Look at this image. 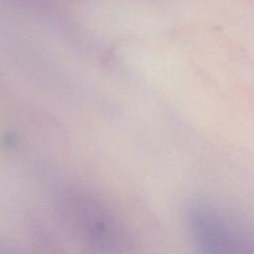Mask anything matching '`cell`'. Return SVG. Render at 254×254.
<instances>
[{
	"label": "cell",
	"instance_id": "obj_2",
	"mask_svg": "<svg viewBox=\"0 0 254 254\" xmlns=\"http://www.w3.org/2000/svg\"><path fill=\"white\" fill-rule=\"evenodd\" d=\"M64 206L75 228L96 247L123 246L125 234L116 217L96 198L85 193H71Z\"/></svg>",
	"mask_w": 254,
	"mask_h": 254
},
{
	"label": "cell",
	"instance_id": "obj_1",
	"mask_svg": "<svg viewBox=\"0 0 254 254\" xmlns=\"http://www.w3.org/2000/svg\"><path fill=\"white\" fill-rule=\"evenodd\" d=\"M190 236L202 253H254V223L226 206L192 199L185 209Z\"/></svg>",
	"mask_w": 254,
	"mask_h": 254
}]
</instances>
